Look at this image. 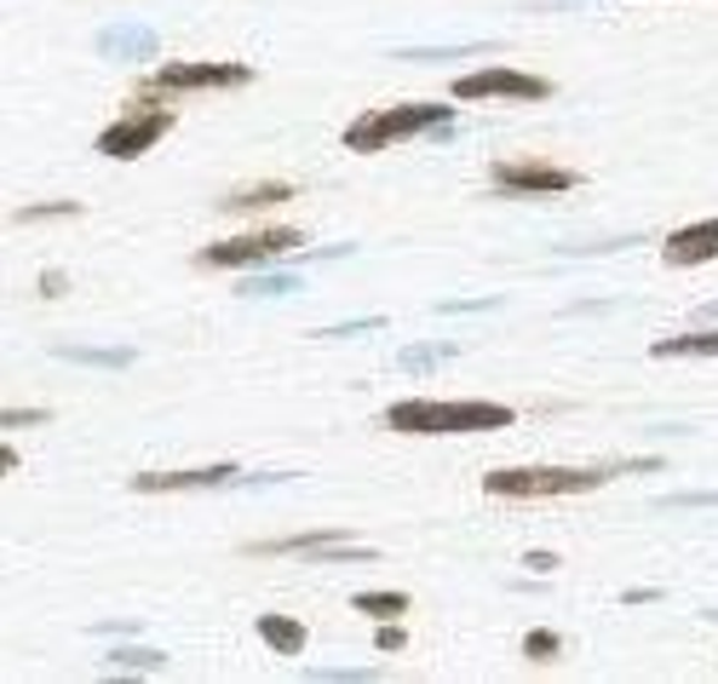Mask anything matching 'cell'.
Returning <instances> with one entry per match:
<instances>
[{"mask_svg": "<svg viewBox=\"0 0 718 684\" xmlns=\"http://www.w3.org/2000/svg\"><path fill=\"white\" fill-rule=\"evenodd\" d=\"M317 678H351V684H362V678H380V673H373V667H328Z\"/></svg>", "mask_w": 718, "mask_h": 684, "instance_id": "obj_25", "label": "cell"}, {"mask_svg": "<svg viewBox=\"0 0 718 684\" xmlns=\"http://www.w3.org/2000/svg\"><path fill=\"white\" fill-rule=\"evenodd\" d=\"M161 667H167L161 650H139V644L110 650V673H161Z\"/></svg>", "mask_w": 718, "mask_h": 684, "instance_id": "obj_16", "label": "cell"}, {"mask_svg": "<svg viewBox=\"0 0 718 684\" xmlns=\"http://www.w3.org/2000/svg\"><path fill=\"white\" fill-rule=\"evenodd\" d=\"M558 650H564V638H558V633H546V627L523 638V656H529V662H552Z\"/></svg>", "mask_w": 718, "mask_h": 684, "instance_id": "obj_20", "label": "cell"}, {"mask_svg": "<svg viewBox=\"0 0 718 684\" xmlns=\"http://www.w3.org/2000/svg\"><path fill=\"white\" fill-rule=\"evenodd\" d=\"M455 98H518V105H540V98H552V81L540 76H523V70H506V63H495V70H477V76H460L455 81Z\"/></svg>", "mask_w": 718, "mask_h": 684, "instance_id": "obj_7", "label": "cell"}, {"mask_svg": "<svg viewBox=\"0 0 718 684\" xmlns=\"http://www.w3.org/2000/svg\"><path fill=\"white\" fill-rule=\"evenodd\" d=\"M47 420V408H29V415H18V408H7V415H0V426H41Z\"/></svg>", "mask_w": 718, "mask_h": 684, "instance_id": "obj_24", "label": "cell"}, {"mask_svg": "<svg viewBox=\"0 0 718 684\" xmlns=\"http://www.w3.org/2000/svg\"><path fill=\"white\" fill-rule=\"evenodd\" d=\"M63 288H70V282H63V270H41V294H47V299H58Z\"/></svg>", "mask_w": 718, "mask_h": 684, "instance_id": "obj_26", "label": "cell"}, {"mask_svg": "<svg viewBox=\"0 0 718 684\" xmlns=\"http://www.w3.org/2000/svg\"><path fill=\"white\" fill-rule=\"evenodd\" d=\"M58 357H70V363H87V368H132V351H92V346H52Z\"/></svg>", "mask_w": 718, "mask_h": 684, "instance_id": "obj_17", "label": "cell"}, {"mask_svg": "<svg viewBox=\"0 0 718 684\" xmlns=\"http://www.w3.org/2000/svg\"><path fill=\"white\" fill-rule=\"evenodd\" d=\"M253 70L230 58H185V63H161V70L144 81V92H230L248 87Z\"/></svg>", "mask_w": 718, "mask_h": 684, "instance_id": "obj_4", "label": "cell"}, {"mask_svg": "<svg viewBox=\"0 0 718 684\" xmlns=\"http://www.w3.org/2000/svg\"><path fill=\"white\" fill-rule=\"evenodd\" d=\"M667 506H718V495H672Z\"/></svg>", "mask_w": 718, "mask_h": 684, "instance_id": "obj_28", "label": "cell"}, {"mask_svg": "<svg viewBox=\"0 0 718 684\" xmlns=\"http://www.w3.org/2000/svg\"><path fill=\"white\" fill-rule=\"evenodd\" d=\"M649 357H718V328L712 334H667L649 346Z\"/></svg>", "mask_w": 718, "mask_h": 684, "instance_id": "obj_15", "label": "cell"}, {"mask_svg": "<svg viewBox=\"0 0 718 684\" xmlns=\"http://www.w3.org/2000/svg\"><path fill=\"white\" fill-rule=\"evenodd\" d=\"M707 259H718V219L684 225L667 236V265H707Z\"/></svg>", "mask_w": 718, "mask_h": 684, "instance_id": "obj_11", "label": "cell"}, {"mask_svg": "<svg viewBox=\"0 0 718 684\" xmlns=\"http://www.w3.org/2000/svg\"><path fill=\"white\" fill-rule=\"evenodd\" d=\"M449 121V105H380V110H362L346 127V150L373 156V150H391L402 139H420V132Z\"/></svg>", "mask_w": 718, "mask_h": 684, "instance_id": "obj_3", "label": "cell"}, {"mask_svg": "<svg viewBox=\"0 0 718 684\" xmlns=\"http://www.w3.org/2000/svg\"><path fill=\"white\" fill-rule=\"evenodd\" d=\"M511 408L506 403H489V397H460V403H442V397H402L391 403L380 426L391 432H408V437H455V432H506Z\"/></svg>", "mask_w": 718, "mask_h": 684, "instance_id": "obj_1", "label": "cell"}, {"mask_svg": "<svg viewBox=\"0 0 718 684\" xmlns=\"http://www.w3.org/2000/svg\"><path fill=\"white\" fill-rule=\"evenodd\" d=\"M173 127V110H161V105H144V110H132L121 121H110L104 132H98V156H110V161H132V156H144L150 145H161V132Z\"/></svg>", "mask_w": 718, "mask_h": 684, "instance_id": "obj_6", "label": "cell"}, {"mask_svg": "<svg viewBox=\"0 0 718 684\" xmlns=\"http://www.w3.org/2000/svg\"><path fill=\"white\" fill-rule=\"evenodd\" d=\"M259 638L277 650V656H299L311 633H305V622H293V615H277V609H270V615H259Z\"/></svg>", "mask_w": 718, "mask_h": 684, "instance_id": "obj_14", "label": "cell"}, {"mask_svg": "<svg viewBox=\"0 0 718 684\" xmlns=\"http://www.w3.org/2000/svg\"><path fill=\"white\" fill-rule=\"evenodd\" d=\"M305 242L299 230L288 225H270V230H253V236H230V242H208L196 254V265H213V270H248V265H265L277 254H293Z\"/></svg>", "mask_w": 718, "mask_h": 684, "instance_id": "obj_5", "label": "cell"}, {"mask_svg": "<svg viewBox=\"0 0 718 684\" xmlns=\"http://www.w3.org/2000/svg\"><path fill=\"white\" fill-rule=\"evenodd\" d=\"M449 357H455V346L442 339V346H415V351H402L397 363H402V368H431V363H449Z\"/></svg>", "mask_w": 718, "mask_h": 684, "instance_id": "obj_19", "label": "cell"}, {"mask_svg": "<svg viewBox=\"0 0 718 684\" xmlns=\"http://www.w3.org/2000/svg\"><path fill=\"white\" fill-rule=\"evenodd\" d=\"M373 644H380L386 656H391V650H402L408 638H402V627H397V622H380V638H373Z\"/></svg>", "mask_w": 718, "mask_h": 684, "instance_id": "obj_23", "label": "cell"}, {"mask_svg": "<svg viewBox=\"0 0 718 684\" xmlns=\"http://www.w3.org/2000/svg\"><path fill=\"white\" fill-rule=\"evenodd\" d=\"M656 472V460H621V466H495L483 472V489L500 500H546V495H587L609 484L615 472Z\"/></svg>", "mask_w": 718, "mask_h": 684, "instance_id": "obj_2", "label": "cell"}, {"mask_svg": "<svg viewBox=\"0 0 718 684\" xmlns=\"http://www.w3.org/2000/svg\"><path fill=\"white\" fill-rule=\"evenodd\" d=\"M529 569H535V575H552L558 558H552V553H529Z\"/></svg>", "mask_w": 718, "mask_h": 684, "instance_id": "obj_27", "label": "cell"}, {"mask_svg": "<svg viewBox=\"0 0 718 684\" xmlns=\"http://www.w3.org/2000/svg\"><path fill=\"white\" fill-rule=\"evenodd\" d=\"M299 190L282 185V179H270V185H248V190H230L225 196V214H259V208H282V201H293Z\"/></svg>", "mask_w": 718, "mask_h": 684, "instance_id": "obj_12", "label": "cell"}, {"mask_svg": "<svg viewBox=\"0 0 718 684\" xmlns=\"http://www.w3.org/2000/svg\"><path fill=\"white\" fill-rule=\"evenodd\" d=\"M253 553H259V558H270V553H299V558H362V564L373 558L368 546H351V541L339 535V529H317V535H282V541H259Z\"/></svg>", "mask_w": 718, "mask_h": 684, "instance_id": "obj_10", "label": "cell"}, {"mask_svg": "<svg viewBox=\"0 0 718 684\" xmlns=\"http://www.w3.org/2000/svg\"><path fill=\"white\" fill-rule=\"evenodd\" d=\"M63 214H81V201H41V208H23L18 225H36V219H63Z\"/></svg>", "mask_w": 718, "mask_h": 684, "instance_id": "obj_21", "label": "cell"}, {"mask_svg": "<svg viewBox=\"0 0 718 684\" xmlns=\"http://www.w3.org/2000/svg\"><path fill=\"white\" fill-rule=\"evenodd\" d=\"M293 288H299V277H248V288H242V294L270 299V294H293Z\"/></svg>", "mask_w": 718, "mask_h": 684, "instance_id": "obj_22", "label": "cell"}, {"mask_svg": "<svg viewBox=\"0 0 718 684\" xmlns=\"http://www.w3.org/2000/svg\"><path fill=\"white\" fill-rule=\"evenodd\" d=\"M236 472H242V466H230V460H219V466H190V472H139V477H132V489H139V495H173V489H225V484H236Z\"/></svg>", "mask_w": 718, "mask_h": 684, "instance_id": "obj_9", "label": "cell"}, {"mask_svg": "<svg viewBox=\"0 0 718 684\" xmlns=\"http://www.w3.org/2000/svg\"><path fill=\"white\" fill-rule=\"evenodd\" d=\"M357 609L373 615V622H397L408 609V593H357Z\"/></svg>", "mask_w": 718, "mask_h": 684, "instance_id": "obj_18", "label": "cell"}, {"mask_svg": "<svg viewBox=\"0 0 718 684\" xmlns=\"http://www.w3.org/2000/svg\"><path fill=\"white\" fill-rule=\"evenodd\" d=\"M495 190L500 196H564L575 190V174L569 167H552V161H495Z\"/></svg>", "mask_w": 718, "mask_h": 684, "instance_id": "obj_8", "label": "cell"}, {"mask_svg": "<svg viewBox=\"0 0 718 684\" xmlns=\"http://www.w3.org/2000/svg\"><path fill=\"white\" fill-rule=\"evenodd\" d=\"M98 52H116V58H156L161 52V41H156V29H104L98 36Z\"/></svg>", "mask_w": 718, "mask_h": 684, "instance_id": "obj_13", "label": "cell"}]
</instances>
